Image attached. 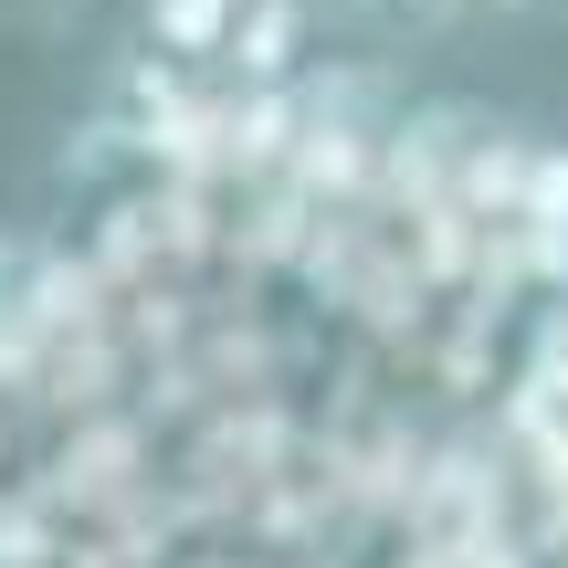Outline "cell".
I'll list each match as a JSON object with an SVG mask.
<instances>
[{
	"mask_svg": "<svg viewBox=\"0 0 568 568\" xmlns=\"http://www.w3.org/2000/svg\"><path fill=\"white\" fill-rule=\"evenodd\" d=\"M379 126H358V116H305V148H295V169L284 180L305 190V201H358L368 180H379Z\"/></svg>",
	"mask_w": 568,
	"mask_h": 568,
	"instance_id": "6da1fadb",
	"label": "cell"
},
{
	"mask_svg": "<svg viewBox=\"0 0 568 568\" xmlns=\"http://www.w3.org/2000/svg\"><path fill=\"white\" fill-rule=\"evenodd\" d=\"M527 180H537V138H516V126H474L464 169H453V201H464L474 222L506 232L516 211H527Z\"/></svg>",
	"mask_w": 568,
	"mask_h": 568,
	"instance_id": "7a4b0ae2",
	"label": "cell"
},
{
	"mask_svg": "<svg viewBox=\"0 0 568 568\" xmlns=\"http://www.w3.org/2000/svg\"><path fill=\"white\" fill-rule=\"evenodd\" d=\"M295 53H305V0H243V32H232V74H243V95L295 84Z\"/></svg>",
	"mask_w": 568,
	"mask_h": 568,
	"instance_id": "3957f363",
	"label": "cell"
},
{
	"mask_svg": "<svg viewBox=\"0 0 568 568\" xmlns=\"http://www.w3.org/2000/svg\"><path fill=\"white\" fill-rule=\"evenodd\" d=\"M243 0H148V53L159 63H232Z\"/></svg>",
	"mask_w": 568,
	"mask_h": 568,
	"instance_id": "277c9868",
	"label": "cell"
},
{
	"mask_svg": "<svg viewBox=\"0 0 568 568\" xmlns=\"http://www.w3.org/2000/svg\"><path fill=\"white\" fill-rule=\"evenodd\" d=\"M126 453H138V432L126 422H105V432H84V453H63V495H84V506H105V495H126Z\"/></svg>",
	"mask_w": 568,
	"mask_h": 568,
	"instance_id": "5b68a950",
	"label": "cell"
},
{
	"mask_svg": "<svg viewBox=\"0 0 568 568\" xmlns=\"http://www.w3.org/2000/svg\"><path fill=\"white\" fill-rule=\"evenodd\" d=\"M105 379H116V347L84 337V358H53V400L63 410H105Z\"/></svg>",
	"mask_w": 568,
	"mask_h": 568,
	"instance_id": "8992f818",
	"label": "cell"
},
{
	"mask_svg": "<svg viewBox=\"0 0 568 568\" xmlns=\"http://www.w3.org/2000/svg\"><path fill=\"white\" fill-rule=\"evenodd\" d=\"M527 232H568V148H537V180H527Z\"/></svg>",
	"mask_w": 568,
	"mask_h": 568,
	"instance_id": "52a82bcc",
	"label": "cell"
},
{
	"mask_svg": "<svg viewBox=\"0 0 568 568\" xmlns=\"http://www.w3.org/2000/svg\"><path fill=\"white\" fill-rule=\"evenodd\" d=\"M326 11H358V0H326Z\"/></svg>",
	"mask_w": 568,
	"mask_h": 568,
	"instance_id": "ba28073f",
	"label": "cell"
}]
</instances>
